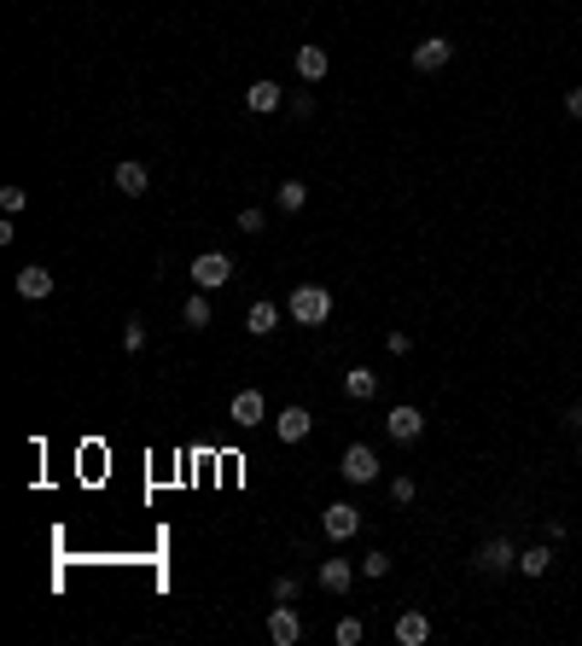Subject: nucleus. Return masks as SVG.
Masks as SVG:
<instances>
[{
  "instance_id": "1",
  "label": "nucleus",
  "mask_w": 582,
  "mask_h": 646,
  "mask_svg": "<svg viewBox=\"0 0 582 646\" xmlns=\"http://www.w3.org/2000/svg\"><path fill=\"white\" fill-rule=\"evenodd\" d=\"M286 314H291L297 326H326V321H333V291L309 280V286H297V291L286 297Z\"/></svg>"
},
{
  "instance_id": "2",
  "label": "nucleus",
  "mask_w": 582,
  "mask_h": 646,
  "mask_svg": "<svg viewBox=\"0 0 582 646\" xmlns=\"http://www.w3.org/2000/svg\"><path fill=\"white\" fill-rule=\"evenodd\" d=\"M186 274H193L198 291H222L228 280H233V257H228V250H204V257H193Z\"/></svg>"
},
{
  "instance_id": "3",
  "label": "nucleus",
  "mask_w": 582,
  "mask_h": 646,
  "mask_svg": "<svg viewBox=\"0 0 582 646\" xmlns=\"http://www.w3.org/2000/svg\"><path fill=\"white\" fill-rule=\"evenodd\" d=\"M513 565H518V547L507 542V535H490V542L471 554V571L478 577H501V571H513Z\"/></svg>"
},
{
  "instance_id": "4",
  "label": "nucleus",
  "mask_w": 582,
  "mask_h": 646,
  "mask_svg": "<svg viewBox=\"0 0 582 646\" xmlns=\"http://www.w3.org/2000/svg\"><path fill=\"white\" fill-rule=\"evenodd\" d=\"M385 431H390V443H419V431H426V414H419L414 402H397L385 414Z\"/></svg>"
},
{
  "instance_id": "5",
  "label": "nucleus",
  "mask_w": 582,
  "mask_h": 646,
  "mask_svg": "<svg viewBox=\"0 0 582 646\" xmlns=\"http://www.w3.org/2000/svg\"><path fill=\"white\" fill-rule=\"evenodd\" d=\"M338 471H344V483H373V478H379V454H373L367 443H350V449H344V461H338Z\"/></svg>"
},
{
  "instance_id": "6",
  "label": "nucleus",
  "mask_w": 582,
  "mask_h": 646,
  "mask_svg": "<svg viewBox=\"0 0 582 646\" xmlns=\"http://www.w3.org/2000/svg\"><path fill=\"white\" fill-rule=\"evenodd\" d=\"M269 641L274 646H297V641H303V618L291 611V600H274L269 606Z\"/></svg>"
},
{
  "instance_id": "7",
  "label": "nucleus",
  "mask_w": 582,
  "mask_h": 646,
  "mask_svg": "<svg viewBox=\"0 0 582 646\" xmlns=\"http://www.w3.org/2000/svg\"><path fill=\"white\" fill-rule=\"evenodd\" d=\"M449 58H454V41H449V36H426V41H419V47H414V53H407V65H414V70H426V76H431V70H443V65H449Z\"/></svg>"
},
{
  "instance_id": "8",
  "label": "nucleus",
  "mask_w": 582,
  "mask_h": 646,
  "mask_svg": "<svg viewBox=\"0 0 582 646\" xmlns=\"http://www.w3.org/2000/svg\"><path fill=\"white\" fill-rule=\"evenodd\" d=\"M321 530H326V535H333V542H350V535L361 530V513L350 507V501H333V507H326V513H321Z\"/></svg>"
},
{
  "instance_id": "9",
  "label": "nucleus",
  "mask_w": 582,
  "mask_h": 646,
  "mask_svg": "<svg viewBox=\"0 0 582 646\" xmlns=\"http://www.w3.org/2000/svg\"><path fill=\"white\" fill-rule=\"evenodd\" d=\"M309 425H314V414H309V408H280V414H274V437H280V443H303V437H309Z\"/></svg>"
},
{
  "instance_id": "10",
  "label": "nucleus",
  "mask_w": 582,
  "mask_h": 646,
  "mask_svg": "<svg viewBox=\"0 0 582 646\" xmlns=\"http://www.w3.org/2000/svg\"><path fill=\"white\" fill-rule=\"evenodd\" d=\"M228 414H233V425H245V431H257V425L269 419V402H262V390H239Z\"/></svg>"
},
{
  "instance_id": "11",
  "label": "nucleus",
  "mask_w": 582,
  "mask_h": 646,
  "mask_svg": "<svg viewBox=\"0 0 582 646\" xmlns=\"http://www.w3.org/2000/svg\"><path fill=\"white\" fill-rule=\"evenodd\" d=\"M111 186H117V193H129V198L152 193V181H146V164H134V157H122V164L111 169Z\"/></svg>"
},
{
  "instance_id": "12",
  "label": "nucleus",
  "mask_w": 582,
  "mask_h": 646,
  "mask_svg": "<svg viewBox=\"0 0 582 646\" xmlns=\"http://www.w3.org/2000/svg\"><path fill=\"white\" fill-rule=\"evenodd\" d=\"M314 582H321L326 594H350V582H355V565H350V559H321V571H314Z\"/></svg>"
},
{
  "instance_id": "13",
  "label": "nucleus",
  "mask_w": 582,
  "mask_h": 646,
  "mask_svg": "<svg viewBox=\"0 0 582 646\" xmlns=\"http://www.w3.org/2000/svg\"><path fill=\"white\" fill-rule=\"evenodd\" d=\"M245 105H250L257 117H274L280 105H286V93H280V82H250V88H245Z\"/></svg>"
},
{
  "instance_id": "14",
  "label": "nucleus",
  "mask_w": 582,
  "mask_h": 646,
  "mask_svg": "<svg viewBox=\"0 0 582 646\" xmlns=\"http://www.w3.org/2000/svg\"><path fill=\"white\" fill-rule=\"evenodd\" d=\"M397 641H402V646H426V641H431V618L407 606L402 618H397Z\"/></svg>"
},
{
  "instance_id": "15",
  "label": "nucleus",
  "mask_w": 582,
  "mask_h": 646,
  "mask_svg": "<svg viewBox=\"0 0 582 646\" xmlns=\"http://www.w3.org/2000/svg\"><path fill=\"white\" fill-rule=\"evenodd\" d=\"M18 297H29V303H41V297H53V274L47 268H18Z\"/></svg>"
},
{
  "instance_id": "16",
  "label": "nucleus",
  "mask_w": 582,
  "mask_h": 646,
  "mask_svg": "<svg viewBox=\"0 0 582 646\" xmlns=\"http://www.w3.org/2000/svg\"><path fill=\"white\" fill-rule=\"evenodd\" d=\"M326 70H333V58H326V47H297V76H303L309 88L321 82Z\"/></svg>"
},
{
  "instance_id": "17",
  "label": "nucleus",
  "mask_w": 582,
  "mask_h": 646,
  "mask_svg": "<svg viewBox=\"0 0 582 646\" xmlns=\"http://www.w3.org/2000/svg\"><path fill=\"white\" fill-rule=\"evenodd\" d=\"M344 397H350V402H373V397H379V373L350 367V373H344Z\"/></svg>"
},
{
  "instance_id": "18",
  "label": "nucleus",
  "mask_w": 582,
  "mask_h": 646,
  "mask_svg": "<svg viewBox=\"0 0 582 646\" xmlns=\"http://www.w3.org/2000/svg\"><path fill=\"white\" fill-rule=\"evenodd\" d=\"M210 321H216V314H210V291H193L181 303V326H186V333H204Z\"/></svg>"
},
{
  "instance_id": "19",
  "label": "nucleus",
  "mask_w": 582,
  "mask_h": 646,
  "mask_svg": "<svg viewBox=\"0 0 582 646\" xmlns=\"http://www.w3.org/2000/svg\"><path fill=\"white\" fill-rule=\"evenodd\" d=\"M280 326V303H250V314H245V333L250 338H269Z\"/></svg>"
},
{
  "instance_id": "20",
  "label": "nucleus",
  "mask_w": 582,
  "mask_h": 646,
  "mask_svg": "<svg viewBox=\"0 0 582 646\" xmlns=\"http://www.w3.org/2000/svg\"><path fill=\"white\" fill-rule=\"evenodd\" d=\"M274 204H280L286 216H297V210L309 204V186H303V181H280V186H274Z\"/></svg>"
},
{
  "instance_id": "21",
  "label": "nucleus",
  "mask_w": 582,
  "mask_h": 646,
  "mask_svg": "<svg viewBox=\"0 0 582 646\" xmlns=\"http://www.w3.org/2000/svg\"><path fill=\"white\" fill-rule=\"evenodd\" d=\"M518 571H524V577H547V571H554V554H547V542H542V547H524V554H518Z\"/></svg>"
},
{
  "instance_id": "22",
  "label": "nucleus",
  "mask_w": 582,
  "mask_h": 646,
  "mask_svg": "<svg viewBox=\"0 0 582 646\" xmlns=\"http://www.w3.org/2000/svg\"><path fill=\"white\" fill-rule=\"evenodd\" d=\"M122 350H129V355L146 350V321H134V314H129V326H122Z\"/></svg>"
},
{
  "instance_id": "23",
  "label": "nucleus",
  "mask_w": 582,
  "mask_h": 646,
  "mask_svg": "<svg viewBox=\"0 0 582 646\" xmlns=\"http://www.w3.org/2000/svg\"><path fill=\"white\" fill-rule=\"evenodd\" d=\"M24 204H29V193H24V186H0V210H6V216H18Z\"/></svg>"
},
{
  "instance_id": "24",
  "label": "nucleus",
  "mask_w": 582,
  "mask_h": 646,
  "mask_svg": "<svg viewBox=\"0 0 582 646\" xmlns=\"http://www.w3.org/2000/svg\"><path fill=\"white\" fill-rule=\"evenodd\" d=\"M333 641H338V646H355V641H361V618H338Z\"/></svg>"
},
{
  "instance_id": "25",
  "label": "nucleus",
  "mask_w": 582,
  "mask_h": 646,
  "mask_svg": "<svg viewBox=\"0 0 582 646\" xmlns=\"http://www.w3.org/2000/svg\"><path fill=\"white\" fill-rule=\"evenodd\" d=\"M361 577H373V582L390 577V554H367V559H361Z\"/></svg>"
},
{
  "instance_id": "26",
  "label": "nucleus",
  "mask_w": 582,
  "mask_h": 646,
  "mask_svg": "<svg viewBox=\"0 0 582 646\" xmlns=\"http://www.w3.org/2000/svg\"><path fill=\"white\" fill-rule=\"evenodd\" d=\"M390 495H397V501H402V507H407V501H414V495H419V483H414V478H407V471H402V478H390Z\"/></svg>"
},
{
  "instance_id": "27",
  "label": "nucleus",
  "mask_w": 582,
  "mask_h": 646,
  "mask_svg": "<svg viewBox=\"0 0 582 646\" xmlns=\"http://www.w3.org/2000/svg\"><path fill=\"white\" fill-rule=\"evenodd\" d=\"M262 228H269V216H262V210H239V233H262Z\"/></svg>"
},
{
  "instance_id": "28",
  "label": "nucleus",
  "mask_w": 582,
  "mask_h": 646,
  "mask_svg": "<svg viewBox=\"0 0 582 646\" xmlns=\"http://www.w3.org/2000/svg\"><path fill=\"white\" fill-rule=\"evenodd\" d=\"M385 350H390V355H407V350H414V338H407V333H390Z\"/></svg>"
},
{
  "instance_id": "29",
  "label": "nucleus",
  "mask_w": 582,
  "mask_h": 646,
  "mask_svg": "<svg viewBox=\"0 0 582 646\" xmlns=\"http://www.w3.org/2000/svg\"><path fill=\"white\" fill-rule=\"evenodd\" d=\"M274 600H297V577H280L274 582Z\"/></svg>"
},
{
  "instance_id": "30",
  "label": "nucleus",
  "mask_w": 582,
  "mask_h": 646,
  "mask_svg": "<svg viewBox=\"0 0 582 646\" xmlns=\"http://www.w3.org/2000/svg\"><path fill=\"white\" fill-rule=\"evenodd\" d=\"M291 117H314V93H297V100H291Z\"/></svg>"
},
{
  "instance_id": "31",
  "label": "nucleus",
  "mask_w": 582,
  "mask_h": 646,
  "mask_svg": "<svg viewBox=\"0 0 582 646\" xmlns=\"http://www.w3.org/2000/svg\"><path fill=\"white\" fill-rule=\"evenodd\" d=\"M565 111H571V117L582 122V88H571V93H565Z\"/></svg>"
},
{
  "instance_id": "32",
  "label": "nucleus",
  "mask_w": 582,
  "mask_h": 646,
  "mask_svg": "<svg viewBox=\"0 0 582 646\" xmlns=\"http://www.w3.org/2000/svg\"><path fill=\"white\" fill-rule=\"evenodd\" d=\"M565 425H577V431H582V402H571V414H565Z\"/></svg>"
},
{
  "instance_id": "33",
  "label": "nucleus",
  "mask_w": 582,
  "mask_h": 646,
  "mask_svg": "<svg viewBox=\"0 0 582 646\" xmlns=\"http://www.w3.org/2000/svg\"><path fill=\"white\" fill-rule=\"evenodd\" d=\"M577 461H582V449H577Z\"/></svg>"
}]
</instances>
